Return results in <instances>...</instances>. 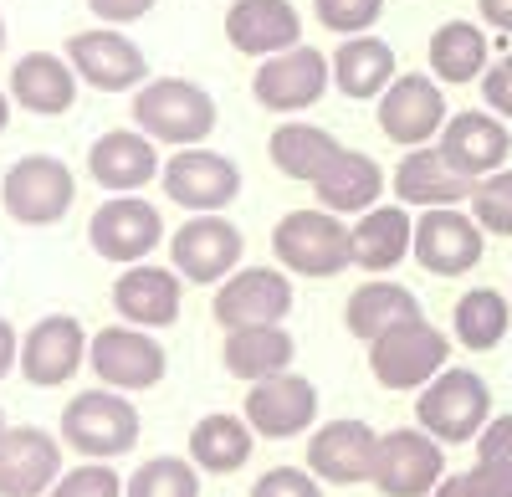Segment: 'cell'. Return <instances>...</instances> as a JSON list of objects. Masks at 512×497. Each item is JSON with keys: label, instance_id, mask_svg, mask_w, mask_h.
<instances>
[{"label": "cell", "instance_id": "cell-1", "mask_svg": "<svg viewBox=\"0 0 512 497\" xmlns=\"http://www.w3.org/2000/svg\"><path fill=\"white\" fill-rule=\"evenodd\" d=\"M134 123L154 144L195 149L216 134V98L185 77H149L134 93Z\"/></svg>", "mask_w": 512, "mask_h": 497}, {"label": "cell", "instance_id": "cell-2", "mask_svg": "<svg viewBox=\"0 0 512 497\" xmlns=\"http://www.w3.org/2000/svg\"><path fill=\"white\" fill-rule=\"evenodd\" d=\"M62 441L88 462H113L139 446V410L123 390H82L62 410Z\"/></svg>", "mask_w": 512, "mask_h": 497}, {"label": "cell", "instance_id": "cell-3", "mask_svg": "<svg viewBox=\"0 0 512 497\" xmlns=\"http://www.w3.org/2000/svg\"><path fill=\"white\" fill-rule=\"evenodd\" d=\"M415 421L441 446L477 441L492 421V390L472 369H441V375L415 395Z\"/></svg>", "mask_w": 512, "mask_h": 497}, {"label": "cell", "instance_id": "cell-4", "mask_svg": "<svg viewBox=\"0 0 512 497\" xmlns=\"http://www.w3.org/2000/svg\"><path fill=\"white\" fill-rule=\"evenodd\" d=\"M272 252L297 277H338L354 262V231L333 211H287L272 231Z\"/></svg>", "mask_w": 512, "mask_h": 497}, {"label": "cell", "instance_id": "cell-5", "mask_svg": "<svg viewBox=\"0 0 512 497\" xmlns=\"http://www.w3.org/2000/svg\"><path fill=\"white\" fill-rule=\"evenodd\" d=\"M451 364V339L431 318H410L369 344V369L384 390H425Z\"/></svg>", "mask_w": 512, "mask_h": 497}, {"label": "cell", "instance_id": "cell-6", "mask_svg": "<svg viewBox=\"0 0 512 497\" xmlns=\"http://www.w3.org/2000/svg\"><path fill=\"white\" fill-rule=\"evenodd\" d=\"M6 216L16 226H52L67 216V205L77 195V180L62 159L52 154H21L6 170Z\"/></svg>", "mask_w": 512, "mask_h": 497}, {"label": "cell", "instance_id": "cell-7", "mask_svg": "<svg viewBox=\"0 0 512 497\" xmlns=\"http://www.w3.org/2000/svg\"><path fill=\"white\" fill-rule=\"evenodd\" d=\"M88 364L108 390H123V395L154 390L164 380V369H169L164 344L149 339V328H134V323H113V328H103V334H93Z\"/></svg>", "mask_w": 512, "mask_h": 497}, {"label": "cell", "instance_id": "cell-8", "mask_svg": "<svg viewBox=\"0 0 512 497\" xmlns=\"http://www.w3.org/2000/svg\"><path fill=\"white\" fill-rule=\"evenodd\" d=\"M446 477L441 441L420 426H400L379 436V462H374V487L384 497H431Z\"/></svg>", "mask_w": 512, "mask_h": 497}, {"label": "cell", "instance_id": "cell-9", "mask_svg": "<svg viewBox=\"0 0 512 497\" xmlns=\"http://www.w3.org/2000/svg\"><path fill=\"white\" fill-rule=\"evenodd\" d=\"M446 118H451L446 93H441V82L431 72H400L390 88L379 93V129H384V139H395L405 149H420V144L441 139Z\"/></svg>", "mask_w": 512, "mask_h": 497}, {"label": "cell", "instance_id": "cell-10", "mask_svg": "<svg viewBox=\"0 0 512 497\" xmlns=\"http://www.w3.org/2000/svg\"><path fill=\"white\" fill-rule=\"evenodd\" d=\"M210 313H216L226 334H236V328H272L292 313V282L277 267H236L221 282Z\"/></svg>", "mask_w": 512, "mask_h": 497}, {"label": "cell", "instance_id": "cell-11", "mask_svg": "<svg viewBox=\"0 0 512 497\" xmlns=\"http://www.w3.org/2000/svg\"><path fill=\"white\" fill-rule=\"evenodd\" d=\"M241 252L246 241L241 231L226 221V216H190L175 236H169V257H175V272L185 282H200V287H216L226 282L236 267H241Z\"/></svg>", "mask_w": 512, "mask_h": 497}, {"label": "cell", "instance_id": "cell-12", "mask_svg": "<svg viewBox=\"0 0 512 497\" xmlns=\"http://www.w3.org/2000/svg\"><path fill=\"white\" fill-rule=\"evenodd\" d=\"M164 195L185 205L195 216H210V211H226V205L241 195V170L236 159L216 154V149H180L175 159L164 164Z\"/></svg>", "mask_w": 512, "mask_h": 497}, {"label": "cell", "instance_id": "cell-13", "mask_svg": "<svg viewBox=\"0 0 512 497\" xmlns=\"http://www.w3.org/2000/svg\"><path fill=\"white\" fill-rule=\"evenodd\" d=\"M88 241H93V252L103 262L134 267V262H144L154 246L164 241V216L154 211L149 200H139V195H113V200H103L93 211Z\"/></svg>", "mask_w": 512, "mask_h": 497}, {"label": "cell", "instance_id": "cell-14", "mask_svg": "<svg viewBox=\"0 0 512 497\" xmlns=\"http://www.w3.org/2000/svg\"><path fill=\"white\" fill-rule=\"evenodd\" d=\"M333 82V62L313 47H292V52H277V57H262L251 77V93L262 108L272 113H303L313 108Z\"/></svg>", "mask_w": 512, "mask_h": 497}, {"label": "cell", "instance_id": "cell-15", "mask_svg": "<svg viewBox=\"0 0 512 497\" xmlns=\"http://www.w3.org/2000/svg\"><path fill=\"white\" fill-rule=\"evenodd\" d=\"M67 62L77 67L82 82H93V88H103V93H128V88H144V82H149L144 52H139L118 26L77 31V36L67 41Z\"/></svg>", "mask_w": 512, "mask_h": 497}, {"label": "cell", "instance_id": "cell-16", "mask_svg": "<svg viewBox=\"0 0 512 497\" xmlns=\"http://www.w3.org/2000/svg\"><path fill=\"white\" fill-rule=\"evenodd\" d=\"M487 231L477 226V216L456 211V205H441V211H425L415 221V262L431 277H461L482 262V241Z\"/></svg>", "mask_w": 512, "mask_h": 497}, {"label": "cell", "instance_id": "cell-17", "mask_svg": "<svg viewBox=\"0 0 512 497\" xmlns=\"http://www.w3.org/2000/svg\"><path fill=\"white\" fill-rule=\"evenodd\" d=\"M62 477V441L41 426L0 431V497H47Z\"/></svg>", "mask_w": 512, "mask_h": 497}, {"label": "cell", "instance_id": "cell-18", "mask_svg": "<svg viewBox=\"0 0 512 497\" xmlns=\"http://www.w3.org/2000/svg\"><path fill=\"white\" fill-rule=\"evenodd\" d=\"M88 349H93V339L82 334V323L72 313H47L41 323H31L26 339H21V375L41 390H52V385L77 375Z\"/></svg>", "mask_w": 512, "mask_h": 497}, {"label": "cell", "instance_id": "cell-19", "mask_svg": "<svg viewBox=\"0 0 512 497\" xmlns=\"http://www.w3.org/2000/svg\"><path fill=\"white\" fill-rule=\"evenodd\" d=\"M246 421L256 436L267 441H287V436H303L318 421V385L303 375H272V380H256L246 390Z\"/></svg>", "mask_w": 512, "mask_h": 497}, {"label": "cell", "instance_id": "cell-20", "mask_svg": "<svg viewBox=\"0 0 512 497\" xmlns=\"http://www.w3.org/2000/svg\"><path fill=\"white\" fill-rule=\"evenodd\" d=\"M374 462H379V431L364 421H328L313 431L308 441V472L318 482H374Z\"/></svg>", "mask_w": 512, "mask_h": 497}, {"label": "cell", "instance_id": "cell-21", "mask_svg": "<svg viewBox=\"0 0 512 497\" xmlns=\"http://www.w3.org/2000/svg\"><path fill=\"white\" fill-rule=\"evenodd\" d=\"M226 36L246 57H277L303 47V16H297L292 0H231Z\"/></svg>", "mask_w": 512, "mask_h": 497}, {"label": "cell", "instance_id": "cell-22", "mask_svg": "<svg viewBox=\"0 0 512 497\" xmlns=\"http://www.w3.org/2000/svg\"><path fill=\"white\" fill-rule=\"evenodd\" d=\"M180 272L175 267H154V262H134L123 267V277L113 282V308L123 323L134 328H169L180 318Z\"/></svg>", "mask_w": 512, "mask_h": 497}, {"label": "cell", "instance_id": "cell-23", "mask_svg": "<svg viewBox=\"0 0 512 497\" xmlns=\"http://www.w3.org/2000/svg\"><path fill=\"white\" fill-rule=\"evenodd\" d=\"M461 175L472 180H487L497 170H507V154H512V134L497 113H456L446 118L441 129V144H436Z\"/></svg>", "mask_w": 512, "mask_h": 497}, {"label": "cell", "instance_id": "cell-24", "mask_svg": "<svg viewBox=\"0 0 512 497\" xmlns=\"http://www.w3.org/2000/svg\"><path fill=\"white\" fill-rule=\"evenodd\" d=\"M477 180L472 175H461L456 164L431 149V144H420L410 149L400 164H395V195L400 205H420V211H441V205H461V200H472Z\"/></svg>", "mask_w": 512, "mask_h": 497}, {"label": "cell", "instance_id": "cell-25", "mask_svg": "<svg viewBox=\"0 0 512 497\" xmlns=\"http://www.w3.org/2000/svg\"><path fill=\"white\" fill-rule=\"evenodd\" d=\"M88 175H93L103 190H113V195H134V190H144L149 180L164 175V164H159L149 134L113 129V134H103V139L88 149Z\"/></svg>", "mask_w": 512, "mask_h": 497}, {"label": "cell", "instance_id": "cell-26", "mask_svg": "<svg viewBox=\"0 0 512 497\" xmlns=\"http://www.w3.org/2000/svg\"><path fill=\"white\" fill-rule=\"evenodd\" d=\"M11 98L26 108V113H41V118H57L77 103V67L57 52H26L16 67H11Z\"/></svg>", "mask_w": 512, "mask_h": 497}, {"label": "cell", "instance_id": "cell-27", "mask_svg": "<svg viewBox=\"0 0 512 497\" xmlns=\"http://www.w3.org/2000/svg\"><path fill=\"white\" fill-rule=\"evenodd\" d=\"M405 257H415V221L405 216V205H374L354 226V267L390 277Z\"/></svg>", "mask_w": 512, "mask_h": 497}, {"label": "cell", "instance_id": "cell-28", "mask_svg": "<svg viewBox=\"0 0 512 497\" xmlns=\"http://www.w3.org/2000/svg\"><path fill=\"white\" fill-rule=\"evenodd\" d=\"M313 190H318L323 211H333V216H364V211L379 205L384 170L369 154H359V149H338V159L313 180Z\"/></svg>", "mask_w": 512, "mask_h": 497}, {"label": "cell", "instance_id": "cell-29", "mask_svg": "<svg viewBox=\"0 0 512 497\" xmlns=\"http://www.w3.org/2000/svg\"><path fill=\"white\" fill-rule=\"evenodd\" d=\"M410 318H425V313H420V303H415L410 287H400V282H390V277H369L359 293L349 298V308H344L349 334L364 339V344H374L379 334H390V328H400V323H410Z\"/></svg>", "mask_w": 512, "mask_h": 497}, {"label": "cell", "instance_id": "cell-30", "mask_svg": "<svg viewBox=\"0 0 512 497\" xmlns=\"http://www.w3.org/2000/svg\"><path fill=\"white\" fill-rule=\"evenodd\" d=\"M333 82L344 98H379L395 82V52L379 36H344V47L333 52Z\"/></svg>", "mask_w": 512, "mask_h": 497}, {"label": "cell", "instance_id": "cell-31", "mask_svg": "<svg viewBox=\"0 0 512 497\" xmlns=\"http://www.w3.org/2000/svg\"><path fill=\"white\" fill-rule=\"evenodd\" d=\"M292 354H297V344H292V334L282 323H272V328H236V334H226V349H221L231 375L251 380V385L272 380V375H287Z\"/></svg>", "mask_w": 512, "mask_h": 497}, {"label": "cell", "instance_id": "cell-32", "mask_svg": "<svg viewBox=\"0 0 512 497\" xmlns=\"http://www.w3.org/2000/svg\"><path fill=\"white\" fill-rule=\"evenodd\" d=\"M251 446H256V431L251 421L241 416H200L195 431H190V462L200 472H216V477H231L251 462Z\"/></svg>", "mask_w": 512, "mask_h": 497}, {"label": "cell", "instance_id": "cell-33", "mask_svg": "<svg viewBox=\"0 0 512 497\" xmlns=\"http://www.w3.org/2000/svg\"><path fill=\"white\" fill-rule=\"evenodd\" d=\"M338 144L328 129H318V123H282V129L272 134V164L287 175V180H318L328 164L338 159Z\"/></svg>", "mask_w": 512, "mask_h": 497}, {"label": "cell", "instance_id": "cell-34", "mask_svg": "<svg viewBox=\"0 0 512 497\" xmlns=\"http://www.w3.org/2000/svg\"><path fill=\"white\" fill-rule=\"evenodd\" d=\"M487 72V36L472 21H446L431 36V77L436 82H472Z\"/></svg>", "mask_w": 512, "mask_h": 497}, {"label": "cell", "instance_id": "cell-35", "mask_svg": "<svg viewBox=\"0 0 512 497\" xmlns=\"http://www.w3.org/2000/svg\"><path fill=\"white\" fill-rule=\"evenodd\" d=\"M507 318H512V308H507V298L497 293V287H472L466 298H456L451 328H456V339H461L466 349L482 354V349H497V344H502Z\"/></svg>", "mask_w": 512, "mask_h": 497}, {"label": "cell", "instance_id": "cell-36", "mask_svg": "<svg viewBox=\"0 0 512 497\" xmlns=\"http://www.w3.org/2000/svg\"><path fill=\"white\" fill-rule=\"evenodd\" d=\"M482 497H512V416H492L477 436V467H472Z\"/></svg>", "mask_w": 512, "mask_h": 497}, {"label": "cell", "instance_id": "cell-37", "mask_svg": "<svg viewBox=\"0 0 512 497\" xmlns=\"http://www.w3.org/2000/svg\"><path fill=\"white\" fill-rule=\"evenodd\" d=\"M123 497H200L195 462H185V457L139 462V472L128 477V487H123Z\"/></svg>", "mask_w": 512, "mask_h": 497}, {"label": "cell", "instance_id": "cell-38", "mask_svg": "<svg viewBox=\"0 0 512 497\" xmlns=\"http://www.w3.org/2000/svg\"><path fill=\"white\" fill-rule=\"evenodd\" d=\"M472 216L487 236H512V170H497V175L477 180Z\"/></svg>", "mask_w": 512, "mask_h": 497}, {"label": "cell", "instance_id": "cell-39", "mask_svg": "<svg viewBox=\"0 0 512 497\" xmlns=\"http://www.w3.org/2000/svg\"><path fill=\"white\" fill-rule=\"evenodd\" d=\"M123 487H128V482H123L108 462H82V467L62 472L47 497H123Z\"/></svg>", "mask_w": 512, "mask_h": 497}, {"label": "cell", "instance_id": "cell-40", "mask_svg": "<svg viewBox=\"0 0 512 497\" xmlns=\"http://www.w3.org/2000/svg\"><path fill=\"white\" fill-rule=\"evenodd\" d=\"M313 11H318V21H323L328 31H338V36H364V31L379 21L384 0H313Z\"/></svg>", "mask_w": 512, "mask_h": 497}, {"label": "cell", "instance_id": "cell-41", "mask_svg": "<svg viewBox=\"0 0 512 497\" xmlns=\"http://www.w3.org/2000/svg\"><path fill=\"white\" fill-rule=\"evenodd\" d=\"M251 497H323V487L303 467H272L267 477H256Z\"/></svg>", "mask_w": 512, "mask_h": 497}, {"label": "cell", "instance_id": "cell-42", "mask_svg": "<svg viewBox=\"0 0 512 497\" xmlns=\"http://www.w3.org/2000/svg\"><path fill=\"white\" fill-rule=\"evenodd\" d=\"M482 98L497 118H512V57H502L482 72Z\"/></svg>", "mask_w": 512, "mask_h": 497}, {"label": "cell", "instance_id": "cell-43", "mask_svg": "<svg viewBox=\"0 0 512 497\" xmlns=\"http://www.w3.org/2000/svg\"><path fill=\"white\" fill-rule=\"evenodd\" d=\"M88 11L103 21V26H128L154 11V0H88Z\"/></svg>", "mask_w": 512, "mask_h": 497}, {"label": "cell", "instance_id": "cell-44", "mask_svg": "<svg viewBox=\"0 0 512 497\" xmlns=\"http://www.w3.org/2000/svg\"><path fill=\"white\" fill-rule=\"evenodd\" d=\"M431 497H482V487H477V477H472V472H446V477H441V487H436Z\"/></svg>", "mask_w": 512, "mask_h": 497}, {"label": "cell", "instance_id": "cell-45", "mask_svg": "<svg viewBox=\"0 0 512 497\" xmlns=\"http://www.w3.org/2000/svg\"><path fill=\"white\" fill-rule=\"evenodd\" d=\"M16 359H21V339H16V328L0 318V380H6L11 369H16Z\"/></svg>", "mask_w": 512, "mask_h": 497}, {"label": "cell", "instance_id": "cell-46", "mask_svg": "<svg viewBox=\"0 0 512 497\" xmlns=\"http://www.w3.org/2000/svg\"><path fill=\"white\" fill-rule=\"evenodd\" d=\"M482 6V21L497 26V31H512V0H477Z\"/></svg>", "mask_w": 512, "mask_h": 497}, {"label": "cell", "instance_id": "cell-47", "mask_svg": "<svg viewBox=\"0 0 512 497\" xmlns=\"http://www.w3.org/2000/svg\"><path fill=\"white\" fill-rule=\"evenodd\" d=\"M6 123H11V98L0 93V134H6Z\"/></svg>", "mask_w": 512, "mask_h": 497}, {"label": "cell", "instance_id": "cell-48", "mask_svg": "<svg viewBox=\"0 0 512 497\" xmlns=\"http://www.w3.org/2000/svg\"><path fill=\"white\" fill-rule=\"evenodd\" d=\"M0 52H6V21H0Z\"/></svg>", "mask_w": 512, "mask_h": 497}, {"label": "cell", "instance_id": "cell-49", "mask_svg": "<svg viewBox=\"0 0 512 497\" xmlns=\"http://www.w3.org/2000/svg\"><path fill=\"white\" fill-rule=\"evenodd\" d=\"M0 431H6V410H0Z\"/></svg>", "mask_w": 512, "mask_h": 497}]
</instances>
